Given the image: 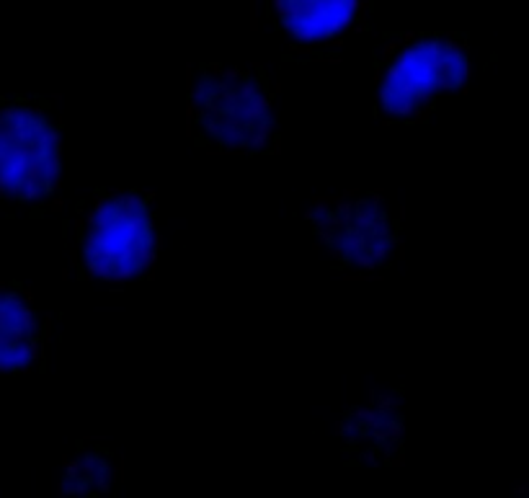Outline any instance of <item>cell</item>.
<instances>
[{"label":"cell","instance_id":"1","mask_svg":"<svg viewBox=\"0 0 529 498\" xmlns=\"http://www.w3.org/2000/svg\"><path fill=\"white\" fill-rule=\"evenodd\" d=\"M465 34H390L375 60V111L385 124H421L431 111L465 88L470 77Z\"/></svg>","mask_w":529,"mask_h":498},{"label":"cell","instance_id":"2","mask_svg":"<svg viewBox=\"0 0 529 498\" xmlns=\"http://www.w3.org/2000/svg\"><path fill=\"white\" fill-rule=\"evenodd\" d=\"M186 119L191 142L209 152L258 155L276 145L274 93L261 67H191Z\"/></svg>","mask_w":529,"mask_h":498},{"label":"cell","instance_id":"3","mask_svg":"<svg viewBox=\"0 0 529 498\" xmlns=\"http://www.w3.org/2000/svg\"><path fill=\"white\" fill-rule=\"evenodd\" d=\"M157 258L155 196L142 189H101L75 215L77 274L121 286L147 276Z\"/></svg>","mask_w":529,"mask_h":498},{"label":"cell","instance_id":"4","mask_svg":"<svg viewBox=\"0 0 529 498\" xmlns=\"http://www.w3.org/2000/svg\"><path fill=\"white\" fill-rule=\"evenodd\" d=\"M62 176V132L49 101L0 96V204L42 209Z\"/></svg>","mask_w":529,"mask_h":498},{"label":"cell","instance_id":"5","mask_svg":"<svg viewBox=\"0 0 529 498\" xmlns=\"http://www.w3.org/2000/svg\"><path fill=\"white\" fill-rule=\"evenodd\" d=\"M307 225L315 245L346 271H382L403 248L398 212L382 194L372 191L315 199L307 209Z\"/></svg>","mask_w":529,"mask_h":498},{"label":"cell","instance_id":"6","mask_svg":"<svg viewBox=\"0 0 529 498\" xmlns=\"http://www.w3.org/2000/svg\"><path fill=\"white\" fill-rule=\"evenodd\" d=\"M279 34L295 49L333 47L367 23L369 0H269Z\"/></svg>","mask_w":529,"mask_h":498},{"label":"cell","instance_id":"7","mask_svg":"<svg viewBox=\"0 0 529 498\" xmlns=\"http://www.w3.org/2000/svg\"><path fill=\"white\" fill-rule=\"evenodd\" d=\"M403 403L392 392H372L364 403L343 413L338 436L343 454L364 465H392L403 452Z\"/></svg>","mask_w":529,"mask_h":498},{"label":"cell","instance_id":"8","mask_svg":"<svg viewBox=\"0 0 529 498\" xmlns=\"http://www.w3.org/2000/svg\"><path fill=\"white\" fill-rule=\"evenodd\" d=\"M44 354V323L29 286L0 281V375H21Z\"/></svg>","mask_w":529,"mask_h":498},{"label":"cell","instance_id":"9","mask_svg":"<svg viewBox=\"0 0 529 498\" xmlns=\"http://www.w3.org/2000/svg\"><path fill=\"white\" fill-rule=\"evenodd\" d=\"M119 457L101 441H77L62 465L60 495H103L119 483Z\"/></svg>","mask_w":529,"mask_h":498}]
</instances>
